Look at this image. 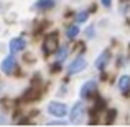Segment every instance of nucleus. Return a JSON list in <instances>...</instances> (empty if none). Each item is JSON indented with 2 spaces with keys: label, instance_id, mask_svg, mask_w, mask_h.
<instances>
[{
  "label": "nucleus",
  "instance_id": "1",
  "mask_svg": "<svg viewBox=\"0 0 130 127\" xmlns=\"http://www.w3.org/2000/svg\"><path fill=\"white\" fill-rule=\"evenodd\" d=\"M48 112L51 116H54V117H64L68 114V106L59 101H51L48 104Z\"/></svg>",
  "mask_w": 130,
  "mask_h": 127
},
{
  "label": "nucleus",
  "instance_id": "2",
  "mask_svg": "<svg viewBox=\"0 0 130 127\" xmlns=\"http://www.w3.org/2000/svg\"><path fill=\"white\" fill-rule=\"evenodd\" d=\"M84 114H86V104H84L83 101L76 102V104L73 106V109H71L69 116H71V122H74V124H77V122L83 121Z\"/></svg>",
  "mask_w": 130,
  "mask_h": 127
},
{
  "label": "nucleus",
  "instance_id": "3",
  "mask_svg": "<svg viewBox=\"0 0 130 127\" xmlns=\"http://www.w3.org/2000/svg\"><path fill=\"white\" fill-rule=\"evenodd\" d=\"M95 91H97V83L95 81H86V83L83 84V88H81L79 94L83 99H91L92 96L95 94Z\"/></svg>",
  "mask_w": 130,
  "mask_h": 127
},
{
  "label": "nucleus",
  "instance_id": "4",
  "mask_svg": "<svg viewBox=\"0 0 130 127\" xmlns=\"http://www.w3.org/2000/svg\"><path fill=\"white\" fill-rule=\"evenodd\" d=\"M87 66L86 63V58L84 56H76V60L68 66V74H76V73H81L84 68Z\"/></svg>",
  "mask_w": 130,
  "mask_h": 127
},
{
  "label": "nucleus",
  "instance_id": "5",
  "mask_svg": "<svg viewBox=\"0 0 130 127\" xmlns=\"http://www.w3.org/2000/svg\"><path fill=\"white\" fill-rule=\"evenodd\" d=\"M43 48L46 53H54L58 50V35L56 33H51L44 38V43H43Z\"/></svg>",
  "mask_w": 130,
  "mask_h": 127
},
{
  "label": "nucleus",
  "instance_id": "6",
  "mask_svg": "<svg viewBox=\"0 0 130 127\" xmlns=\"http://www.w3.org/2000/svg\"><path fill=\"white\" fill-rule=\"evenodd\" d=\"M0 68H2V71H3V73H7V74H12L13 71L17 69V60L12 56V54H10V56H7L5 60L2 61Z\"/></svg>",
  "mask_w": 130,
  "mask_h": 127
},
{
  "label": "nucleus",
  "instance_id": "7",
  "mask_svg": "<svg viewBox=\"0 0 130 127\" xmlns=\"http://www.w3.org/2000/svg\"><path fill=\"white\" fill-rule=\"evenodd\" d=\"M8 46H10V51H12V53H20V51L26 46V40L20 38V36L18 38H12L10 43H8Z\"/></svg>",
  "mask_w": 130,
  "mask_h": 127
},
{
  "label": "nucleus",
  "instance_id": "8",
  "mask_svg": "<svg viewBox=\"0 0 130 127\" xmlns=\"http://www.w3.org/2000/svg\"><path fill=\"white\" fill-rule=\"evenodd\" d=\"M109 60H110V51L109 50H105L104 53L101 54V56L97 58V61H95V68H97V69H104L105 66H107V63H109Z\"/></svg>",
  "mask_w": 130,
  "mask_h": 127
},
{
  "label": "nucleus",
  "instance_id": "9",
  "mask_svg": "<svg viewBox=\"0 0 130 127\" xmlns=\"http://www.w3.org/2000/svg\"><path fill=\"white\" fill-rule=\"evenodd\" d=\"M117 84H119V89H120L122 92H128L130 91V76H127V74L120 76Z\"/></svg>",
  "mask_w": 130,
  "mask_h": 127
},
{
  "label": "nucleus",
  "instance_id": "10",
  "mask_svg": "<svg viewBox=\"0 0 130 127\" xmlns=\"http://www.w3.org/2000/svg\"><path fill=\"white\" fill-rule=\"evenodd\" d=\"M54 3H56V0H38V2L35 3V7L40 8V10H50V8L54 7Z\"/></svg>",
  "mask_w": 130,
  "mask_h": 127
},
{
  "label": "nucleus",
  "instance_id": "11",
  "mask_svg": "<svg viewBox=\"0 0 130 127\" xmlns=\"http://www.w3.org/2000/svg\"><path fill=\"white\" fill-rule=\"evenodd\" d=\"M77 33H79V26H77V25H71V26H68V30H66V36H68L69 40L76 38Z\"/></svg>",
  "mask_w": 130,
  "mask_h": 127
},
{
  "label": "nucleus",
  "instance_id": "12",
  "mask_svg": "<svg viewBox=\"0 0 130 127\" xmlns=\"http://www.w3.org/2000/svg\"><path fill=\"white\" fill-rule=\"evenodd\" d=\"M68 54H69V48H68V46L59 48V51H58V56H56V61H63V60H66Z\"/></svg>",
  "mask_w": 130,
  "mask_h": 127
},
{
  "label": "nucleus",
  "instance_id": "13",
  "mask_svg": "<svg viewBox=\"0 0 130 127\" xmlns=\"http://www.w3.org/2000/svg\"><path fill=\"white\" fill-rule=\"evenodd\" d=\"M87 17H89L87 12H79V13L76 15V22H77V23H84V22L87 20Z\"/></svg>",
  "mask_w": 130,
  "mask_h": 127
},
{
  "label": "nucleus",
  "instance_id": "14",
  "mask_svg": "<svg viewBox=\"0 0 130 127\" xmlns=\"http://www.w3.org/2000/svg\"><path fill=\"white\" fill-rule=\"evenodd\" d=\"M101 2H102V5H104V7H110L112 5V0H101Z\"/></svg>",
  "mask_w": 130,
  "mask_h": 127
}]
</instances>
